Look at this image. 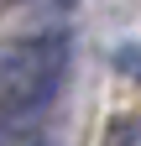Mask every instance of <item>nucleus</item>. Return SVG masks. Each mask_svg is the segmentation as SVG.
Instances as JSON below:
<instances>
[{"mask_svg": "<svg viewBox=\"0 0 141 146\" xmlns=\"http://www.w3.org/2000/svg\"><path fill=\"white\" fill-rule=\"evenodd\" d=\"M68 73V36L31 31L21 42L0 47V110L5 115H42L58 99Z\"/></svg>", "mask_w": 141, "mask_h": 146, "instance_id": "obj_1", "label": "nucleus"}, {"mask_svg": "<svg viewBox=\"0 0 141 146\" xmlns=\"http://www.w3.org/2000/svg\"><path fill=\"white\" fill-rule=\"evenodd\" d=\"M0 146H52L37 131V115H0Z\"/></svg>", "mask_w": 141, "mask_h": 146, "instance_id": "obj_2", "label": "nucleus"}]
</instances>
